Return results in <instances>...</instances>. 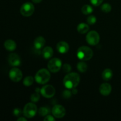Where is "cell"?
<instances>
[{
    "mask_svg": "<svg viewBox=\"0 0 121 121\" xmlns=\"http://www.w3.org/2000/svg\"><path fill=\"white\" fill-rule=\"evenodd\" d=\"M80 81V75L75 72H72L65 76L63 79V84L67 89H72L79 85Z\"/></svg>",
    "mask_w": 121,
    "mask_h": 121,
    "instance_id": "cell-1",
    "label": "cell"
},
{
    "mask_svg": "<svg viewBox=\"0 0 121 121\" xmlns=\"http://www.w3.org/2000/svg\"><path fill=\"white\" fill-rule=\"evenodd\" d=\"M93 55V52L89 47L83 46L79 47L77 51V56L82 61L91 60Z\"/></svg>",
    "mask_w": 121,
    "mask_h": 121,
    "instance_id": "cell-2",
    "label": "cell"
},
{
    "mask_svg": "<svg viewBox=\"0 0 121 121\" xmlns=\"http://www.w3.org/2000/svg\"><path fill=\"white\" fill-rule=\"evenodd\" d=\"M51 74L50 71L46 69H41L36 73L35 80L40 85H44L50 80Z\"/></svg>",
    "mask_w": 121,
    "mask_h": 121,
    "instance_id": "cell-3",
    "label": "cell"
},
{
    "mask_svg": "<svg viewBox=\"0 0 121 121\" xmlns=\"http://www.w3.org/2000/svg\"><path fill=\"white\" fill-rule=\"evenodd\" d=\"M37 113V107L33 102H30L25 105L23 109V114L25 117L32 118L35 116Z\"/></svg>",
    "mask_w": 121,
    "mask_h": 121,
    "instance_id": "cell-4",
    "label": "cell"
},
{
    "mask_svg": "<svg viewBox=\"0 0 121 121\" xmlns=\"http://www.w3.org/2000/svg\"><path fill=\"white\" fill-rule=\"evenodd\" d=\"M62 67V62L59 58H53L48 62L47 67L50 72L52 73H57L61 69Z\"/></svg>",
    "mask_w": 121,
    "mask_h": 121,
    "instance_id": "cell-5",
    "label": "cell"
},
{
    "mask_svg": "<svg viewBox=\"0 0 121 121\" xmlns=\"http://www.w3.org/2000/svg\"><path fill=\"white\" fill-rule=\"evenodd\" d=\"M34 6L31 2H27L24 3L20 8V13L21 15L26 17H30L34 12Z\"/></svg>",
    "mask_w": 121,
    "mask_h": 121,
    "instance_id": "cell-6",
    "label": "cell"
},
{
    "mask_svg": "<svg viewBox=\"0 0 121 121\" xmlns=\"http://www.w3.org/2000/svg\"><path fill=\"white\" fill-rule=\"evenodd\" d=\"M86 40L87 43L91 46H96L100 41V35L96 31H91L86 35Z\"/></svg>",
    "mask_w": 121,
    "mask_h": 121,
    "instance_id": "cell-7",
    "label": "cell"
},
{
    "mask_svg": "<svg viewBox=\"0 0 121 121\" xmlns=\"http://www.w3.org/2000/svg\"><path fill=\"white\" fill-rule=\"evenodd\" d=\"M41 95L45 98H52L56 93V89L53 86L50 85H47L41 87L40 90Z\"/></svg>",
    "mask_w": 121,
    "mask_h": 121,
    "instance_id": "cell-8",
    "label": "cell"
},
{
    "mask_svg": "<svg viewBox=\"0 0 121 121\" xmlns=\"http://www.w3.org/2000/svg\"><path fill=\"white\" fill-rule=\"evenodd\" d=\"M9 79L14 82H18L22 79V73L19 69L14 67L9 72Z\"/></svg>",
    "mask_w": 121,
    "mask_h": 121,
    "instance_id": "cell-9",
    "label": "cell"
},
{
    "mask_svg": "<svg viewBox=\"0 0 121 121\" xmlns=\"http://www.w3.org/2000/svg\"><path fill=\"white\" fill-rule=\"evenodd\" d=\"M53 115L56 118H62L66 113V109L60 105H56L53 107L52 110Z\"/></svg>",
    "mask_w": 121,
    "mask_h": 121,
    "instance_id": "cell-10",
    "label": "cell"
},
{
    "mask_svg": "<svg viewBox=\"0 0 121 121\" xmlns=\"http://www.w3.org/2000/svg\"><path fill=\"white\" fill-rule=\"evenodd\" d=\"M8 62L13 67L19 66L21 63L20 57L16 53H11L8 56Z\"/></svg>",
    "mask_w": 121,
    "mask_h": 121,
    "instance_id": "cell-11",
    "label": "cell"
},
{
    "mask_svg": "<svg viewBox=\"0 0 121 121\" xmlns=\"http://www.w3.org/2000/svg\"><path fill=\"white\" fill-rule=\"evenodd\" d=\"M56 49L59 53L61 54H65L69 50V46L66 41H59L56 45Z\"/></svg>",
    "mask_w": 121,
    "mask_h": 121,
    "instance_id": "cell-12",
    "label": "cell"
},
{
    "mask_svg": "<svg viewBox=\"0 0 121 121\" xmlns=\"http://www.w3.org/2000/svg\"><path fill=\"white\" fill-rule=\"evenodd\" d=\"M99 92L103 96H108L112 91V86L108 83H104L99 88Z\"/></svg>",
    "mask_w": 121,
    "mask_h": 121,
    "instance_id": "cell-13",
    "label": "cell"
},
{
    "mask_svg": "<svg viewBox=\"0 0 121 121\" xmlns=\"http://www.w3.org/2000/svg\"><path fill=\"white\" fill-rule=\"evenodd\" d=\"M46 40L42 36H39L35 39L34 41V46L37 50H40L44 46Z\"/></svg>",
    "mask_w": 121,
    "mask_h": 121,
    "instance_id": "cell-14",
    "label": "cell"
},
{
    "mask_svg": "<svg viewBox=\"0 0 121 121\" xmlns=\"http://www.w3.org/2000/svg\"><path fill=\"white\" fill-rule=\"evenodd\" d=\"M53 54H54L53 49L50 46H46L42 50L43 57H44V59H46V60L50 59L53 57Z\"/></svg>",
    "mask_w": 121,
    "mask_h": 121,
    "instance_id": "cell-15",
    "label": "cell"
},
{
    "mask_svg": "<svg viewBox=\"0 0 121 121\" xmlns=\"http://www.w3.org/2000/svg\"><path fill=\"white\" fill-rule=\"evenodd\" d=\"M4 47L9 52H13L15 50L17 47L16 43L13 40H7L4 43Z\"/></svg>",
    "mask_w": 121,
    "mask_h": 121,
    "instance_id": "cell-16",
    "label": "cell"
},
{
    "mask_svg": "<svg viewBox=\"0 0 121 121\" xmlns=\"http://www.w3.org/2000/svg\"><path fill=\"white\" fill-rule=\"evenodd\" d=\"M113 75V72L111 69H106L104 70L102 74V79L105 81H108L110 80L112 78Z\"/></svg>",
    "mask_w": 121,
    "mask_h": 121,
    "instance_id": "cell-17",
    "label": "cell"
},
{
    "mask_svg": "<svg viewBox=\"0 0 121 121\" xmlns=\"http://www.w3.org/2000/svg\"><path fill=\"white\" fill-rule=\"evenodd\" d=\"M77 30H78V33H79L80 34H85V33H87L89 30V26L87 24L82 22V23H80L78 26Z\"/></svg>",
    "mask_w": 121,
    "mask_h": 121,
    "instance_id": "cell-18",
    "label": "cell"
},
{
    "mask_svg": "<svg viewBox=\"0 0 121 121\" xmlns=\"http://www.w3.org/2000/svg\"><path fill=\"white\" fill-rule=\"evenodd\" d=\"M93 11L94 9H93V7L88 4L85 5L82 8V13L85 15H89L93 13Z\"/></svg>",
    "mask_w": 121,
    "mask_h": 121,
    "instance_id": "cell-19",
    "label": "cell"
},
{
    "mask_svg": "<svg viewBox=\"0 0 121 121\" xmlns=\"http://www.w3.org/2000/svg\"><path fill=\"white\" fill-rule=\"evenodd\" d=\"M77 69L81 73L86 72L87 70V65L85 61H80L77 65Z\"/></svg>",
    "mask_w": 121,
    "mask_h": 121,
    "instance_id": "cell-20",
    "label": "cell"
},
{
    "mask_svg": "<svg viewBox=\"0 0 121 121\" xmlns=\"http://www.w3.org/2000/svg\"><path fill=\"white\" fill-rule=\"evenodd\" d=\"M34 82V78L32 76H27L24 79L23 85L26 86H31Z\"/></svg>",
    "mask_w": 121,
    "mask_h": 121,
    "instance_id": "cell-21",
    "label": "cell"
},
{
    "mask_svg": "<svg viewBox=\"0 0 121 121\" xmlns=\"http://www.w3.org/2000/svg\"><path fill=\"white\" fill-rule=\"evenodd\" d=\"M39 114L41 117H46L49 113L50 109L48 107H41L39 110Z\"/></svg>",
    "mask_w": 121,
    "mask_h": 121,
    "instance_id": "cell-22",
    "label": "cell"
},
{
    "mask_svg": "<svg viewBox=\"0 0 121 121\" xmlns=\"http://www.w3.org/2000/svg\"><path fill=\"white\" fill-rule=\"evenodd\" d=\"M101 10L105 13H109L112 10V7L109 3H105L102 5Z\"/></svg>",
    "mask_w": 121,
    "mask_h": 121,
    "instance_id": "cell-23",
    "label": "cell"
},
{
    "mask_svg": "<svg viewBox=\"0 0 121 121\" xmlns=\"http://www.w3.org/2000/svg\"><path fill=\"white\" fill-rule=\"evenodd\" d=\"M40 98V96L38 92H35L34 93L31 95V101L33 103L37 102L39 100Z\"/></svg>",
    "mask_w": 121,
    "mask_h": 121,
    "instance_id": "cell-24",
    "label": "cell"
},
{
    "mask_svg": "<svg viewBox=\"0 0 121 121\" xmlns=\"http://www.w3.org/2000/svg\"><path fill=\"white\" fill-rule=\"evenodd\" d=\"M96 21L97 19L95 15H90L87 18V22L89 25L95 24L96 22Z\"/></svg>",
    "mask_w": 121,
    "mask_h": 121,
    "instance_id": "cell-25",
    "label": "cell"
},
{
    "mask_svg": "<svg viewBox=\"0 0 121 121\" xmlns=\"http://www.w3.org/2000/svg\"><path fill=\"white\" fill-rule=\"evenodd\" d=\"M63 70L64 72H66V73H69L72 70V66L68 63H66L65 65H63V66H62Z\"/></svg>",
    "mask_w": 121,
    "mask_h": 121,
    "instance_id": "cell-26",
    "label": "cell"
},
{
    "mask_svg": "<svg viewBox=\"0 0 121 121\" xmlns=\"http://www.w3.org/2000/svg\"><path fill=\"white\" fill-rule=\"evenodd\" d=\"M103 1H104V0H90L91 3L95 7H98V6L101 5Z\"/></svg>",
    "mask_w": 121,
    "mask_h": 121,
    "instance_id": "cell-27",
    "label": "cell"
},
{
    "mask_svg": "<svg viewBox=\"0 0 121 121\" xmlns=\"http://www.w3.org/2000/svg\"><path fill=\"white\" fill-rule=\"evenodd\" d=\"M72 96V92L69 91V90H65L63 92V98L68 99L70 98Z\"/></svg>",
    "mask_w": 121,
    "mask_h": 121,
    "instance_id": "cell-28",
    "label": "cell"
},
{
    "mask_svg": "<svg viewBox=\"0 0 121 121\" xmlns=\"http://www.w3.org/2000/svg\"><path fill=\"white\" fill-rule=\"evenodd\" d=\"M21 114V111L20 108H15L13 111V115L15 117H20Z\"/></svg>",
    "mask_w": 121,
    "mask_h": 121,
    "instance_id": "cell-29",
    "label": "cell"
},
{
    "mask_svg": "<svg viewBox=\"0 0 121 121\" xmlns=\"http://www.w3.org/2000/svg\"><path fill=\"white\" fill-rule=\"evenodd\" d=\"M44 121H54L55 119H54V117L52 115H47L45 117L44 119Z\"/></svg>",
    "mask_w": 121,
    "mask_h": 121,
    "instance_id": "cell-30",
    "label": "cell"
},
{
    "mask_svg": "<svg viewBox=\"0 0 121 121\" xmlns=\"http://www.w3.org/2000/svg\"><path fill=\"white\" fill-rule=\"evenodd\" d=\"M27 119L25 118L24 117H20L17 119V121H26Z\"/></svg>",
    "mask_w": 121,
    "mask_h": 121,
    "instance_id": "cell-31",
    "label": "cell"
},
{
    "mask_svg": "<svg viewBox=\"0 0 121 121\" xmlns=\"http://www.w3.org/2000/svg\"><path fill=\"white\" fill-rule=\"evenodd\" d=\"M72 93H73V94H76L77 93H78V90L75 88H73L72 89Z\"/></svg>",
    "mask_w": 121,
    "mask_h": 121,
    "instance_id": "cell-32",
    "label": "cell"
},
{
    "mask_svg": "<svg viewBox=\"0 0 121 121\" xmlns=\"http://www.w3.org/2000/svg\"><path fill=\"white\" fill-rule=\"evenodd\" d=\"M43 0H32V1H33V2L35 4L40 3V2H41Z\"/></svg>",
    "mask_w": 121,
    "mask_h": 121,
    "instance_id": "cell-33",
    "label": "cell"
}]
</instances>
